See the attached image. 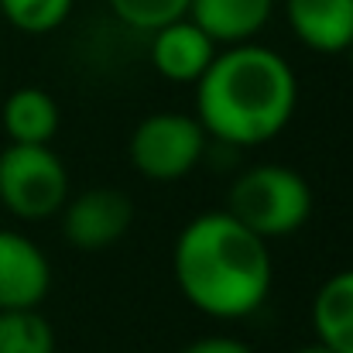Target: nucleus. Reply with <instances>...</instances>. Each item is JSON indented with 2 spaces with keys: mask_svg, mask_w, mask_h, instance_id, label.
I'll return each mask as SVG.
<instances>
[{
  "mask_svg": "<svg viewBox=\"0 0 353 353\" xmlns=\"http://www.w3.org/2000/svg\"><path fill=\"white\" fill-rule=\"evenodd\" d=\"M299 103L292 65L254 41L216 52L196 83V120L230 148H257L278 137Z\"/></svg>",
  "mask_w": 353,
  "mask_h": 353,
  "instance_id": "1",
  "label": "nucleus"
},
{
  "mask_svg": "<svg viewBox=\"0 0 353 353\" xmlns=\"http://www.w3.org/2000/svg\"><path fill=\"white\" fill-rule=\"evenodd\" d=\"M172 271L182 295L213 319H243L271 292L268 240L250 234L227 210L203 213L182 227L172 250Z\"/></svg>",
  "mask_w": 353,
  "mask_h": 353,
  "instance_id": "2",
  "label": "nucleus"
},
{
  "mask_svg": "<svg viewBox=\"0 0 353 353\" xmlns=\"http://www.w3.org/2000/svg\"><path fill=\"white\" fill-rule=\"evenodd\" d=\"M309 182L285 165H254L234 182L227 196V213L261 240L288 236L312 216Z\"/></svg>",
  "mask_w": 353,
  "mask_h": 353,
  "instance_id": "3",
  "label": "nucleus"
},
{
  "mask_svg": "<svg viewBox=\"0 0 353 353\" xmlns=\"http://www.w3.org/2000/svg\"><path fill=\"white\" fill-rule=\"evenodd\" d=\"M69 199V172L48 144H7L0 151V203L17 220H48Z\"/></svg>",
  "mask_w": 353,
  "mask_h": 353,
  "instance_id": "4",
  "label": "nucleus"
},
{
  "mask_svg": "<svg viewBox=\"0 0 353 353\" xmlns=\"http://www.w3.org/2000/svg\"><path fill=\"white\" fill-rule=\"evenodd\" d=\"M210 134L185 114H151L130 134V161L151 182L185 179L206 154Z\"/></svg>",
  "mask_w": 353,
  "mask_h": 353,
  "instance_id": "5",
  "label": "nucleus"
},
{
  "mask_svg": "<svg viewBox=\"0 0 353 353\" xmlns=\"http://www.w3.org/2000/svg\"><path fill=\"white\" fill-rule=\"evenodd\" d=\"M134 223V203L127 192L97 185L79 192L76 199H65L62 206V234L79 250H103L114 247Z\"/></svg>",
  "mask_w": 353,
  "mask_h": 353,
  "instance_id": "6",
  "label": "nucleus"
},
{
  "mask_svg": "<svg viewBox=\"0 0 353 353\" xmlns=\"http://www.w3.org/2000/svg\"><path fill=\"white\" fill-rule=\"evenodd\" d=\"M52 288V264L31 236L0 230V309H38Z\"/></svg>",
  "mask_w": 353,
  "mask_h": 353,
  "instance_id": "7",
  "label": "nucleus"
},
{
  "mask_svg": "<svg viewBox=\"0 0 353 353\" xmlns=\"http://www.w3.org/2000/svg\"><path fill=\"white\" fill-rule=\"evenodd\" d=\"M216 59V41L189 17L151 31V62L168 83H199Z\"/></svg>",
  "mask_w": 353,
  "mask_h": 353,
  "instance_id": "8",
  "label": "nucleus"
},
{
  "mask_svg": "<svg viewBox=\"0 0 353 353\" xmlns=\"http://www.w3.org/2000/svg\"><path fill=\"white\" fill-rule=\"evenodd\" d=\"M295 38L319 55H343L353 41V0H285Z\"/></svg>",
  "mask_w": 353,
  "mask_h": 353,
  "instance_id": "9",
  "label": "nucleus"
},
{
  "mask_svg": "<svg viewBox=\"0 0 353 353\" xmlns=\"http://www.w3.org/2000/svg\"><path fill=\"white\" fill-rule=\"evenodd\" d=\"M274 0H189V21H196L216 45L250 41L271 17Z\"/></svg>",
  "mask_w": 353,
  "mask_h": 353,
  "instance_id": "10",
  "label": "nucleus"
},
{
  "mask_svg": "<svg viewBox=\"0 0 353 353\" xmlns=\"http://www.w3.org/2000/svg\"><path fill=\"white\" fill-rule=\"evenodd\" d=\"M0 123L10 144H52L59 134V103L38 86H21L3 100Z\"/></svg>",
  "mask_w": 353,
  "mask_h": 353,
  "instance_id": "11",
  "label": "nucleus"
},
{
  "mask_svg": "<svg viewBox=\"0 0 353 353\" xmlns=\"http://www.w3.org/2000/svg\"><path fill=\"white\" fill-rule=\"evenodd\" d=\"M312 326L323 347L333 353H353V268L333 274L316 302H312Z\"/></svg>",
  "mask_w": 353,
  "mask_h": 353,
  "instance_id": "12",
  "label": "nucleus"
},
{
  "mask_svg": "<svg viewBox=\"0 0 353 353\" xmlns=\"http://www.w3.org/2000/svg\"><path fill=\"white\" fill-rule=\"evenodd\" d=\"M0 353H55V333L38 309H0Z\"/></svg>",
  "mask_w": 353,
  "mask_h": 353,
  "instance_id": "13",
  "label": "nucleus"
},
{
  "mask_svg": "<svg viewBox=\"0 0 353 353\" xmlns=\"http://www.w3.org/2000/svg\"><path fill=\"white\" fill-rule=\"evenodd\" d=\"M76 0H0V14L24 34H48L65 24Z\"/></svg>",
  "mask_w": 353,
  "mask_h": 353,
  "instance_id": "14",
  "label": "nucleus"
},
{
  "mask_svg": "<svg viewBox=\"0 0 353 353\" xmlns=\"http://www.w3.org/2000/svg\"><path fill=\"white\" fill-rule=\"evenodd\" d=\"M114 17L137 31H158L189 14V0H107Z\"/></svg>",
  "mask_w": 353,
  "mask_h": 353,
  "instance_id": "15",
  "label": "nucleus"
},
{
  "mask_svg": "<svg viewBox=\"0 0 353 353\" xmlns=\"http://www.w3.org/2000/svg\"><path fill=\"white\" fill-rule=\"evenodd\" d=\"M182 353H254L247 343H240L234 336H206V340H196L192 347H185Z\"/></svg>",
  "mask_w": 353,
  "mask_h": 353,
  "instance_id": "16",
  "label": "nucleus"
},
{
  "mask_svg": "<svg viewBox=\"0 0 353 353\" xmlns=\"http://www.w3.org/2000/svg\"><path fill=\"white\" fill-rule=\"evenodd\" d=\"M295 353H333V350H330V347H323V343L316 340V343H309V347H299Z\"/></svg>",
  "mask_w": 353,
  "mask_h": 353,
  "instance_id": "17",
  "label": "nucleus"
},
{
  "mask_svg": "<svg viewBox=\"0 0 353 353\" xmlns=\"http://www.w3.org/2000/svg\"><path fill=\"white\" fill-rule=\"evenodd\" d=\"M347 55H350V65H353V41H350V48H347Z\"/></svg>",
  "mask_w": 353,
  "mask_h": 353,
  "instance_id": "18",
  "label": "nucleus"
}]
</instances>
